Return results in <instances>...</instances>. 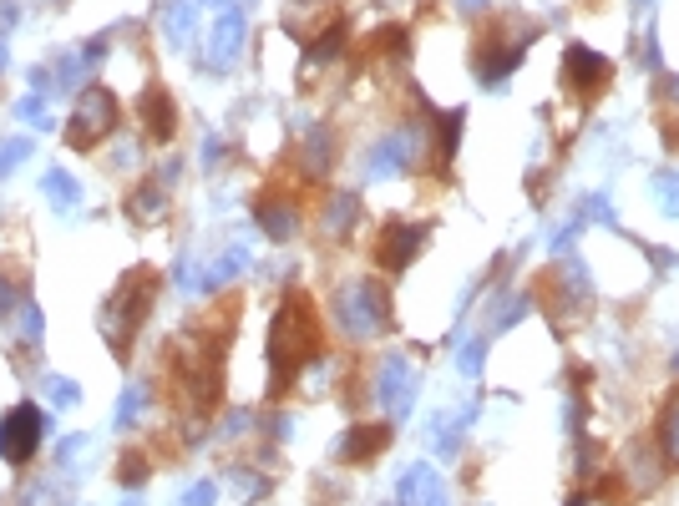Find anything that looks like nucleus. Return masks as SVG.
<instances>
[{
	"mask_svg": "<svg viewBox=\"0 0 679 506\" xmlns=\"http://www.w3.org/2000/svg\"><path fill=\"white\" fill-rule=\"evenodd\" d=\"M401 506H446L436 471H426V466H411V471L401 476Z\"/></svg>",
	"mask_w": 679,
	"mask_h": 506,
	"instance_id": "obj_11",
	"label": "nucleus"
},
{
	"mask_svg": "<svg viewBox=\"0 0 679 506\" xmlns=\"http://www.w3.org/2000/svg\"><path fill=\"white\" fill-rule=\"evenodd\" d=\"M117 481H122L127 491L147 481V461H142V451H122V466H117Z\"/></svg>",
	"mask_w": 679,
	"mask_h": 506,
	"instance_id": "obj_21",
	"label": "nucleus"
},
{
	"mask_svg": "<svg viewBox=\"0 0 679 506\" xmlns=\"http://www.w3.org/2000/svg\"><path fill=\"white\" fill-rule=\"evenodd\" d=\"M112 127H117V97H112L107 87H82L77 112H71V122H66V142L87 152V147H97Z\"/></svg>",
	"mask_w": 679,
	"mask_h": 506,
	"instance_id": "obj_3",
	"label": "nucleus"
},
{
	"mask_svg": "<svg viewBox=\"0 0 679 506\" xmlns=\"http://www.w3.org/2000/svg\"><path fill=\"white\" fill-rule=\"evenodd\" d=\"M26 157H31V142H26V137H11L6 147H0V178H6L16 162H26Z\"/></svg>",
	"mask_w": 679,
	"mask_h": 506,
	"instance_id": "obj_25",
	"label": "nucleus"
},
{
	"mask_svg": "<svg viewBox=\"0 0 679 506\" xmlns=\"http://www.w3.org/2000/svg\"><path fill=\"white\" fill-rule=\"evenodd\" d=\"M386 441H391L386 426H355V431L340 441V456H345V461H370V456L386 451Z\"/></svg>",
	"mask_w": 679,
	"mask_h": 506,
	"instance_id": "obj_12",
	"label": "nucleus"
},
{
	"mask_svg": "<svg viewBox=\"0 0 679 506\" xmlns=\"http://www.w3.org/2000/svg\"><path fill=\"white\" fill-rule=\"evenodd\" d=\"M137 112H142V127H147V137H153V142H168L178 132V107H173V97L163 87H147Z\"/></svg>",
	"mask_w": 679,
	"mask_h": 506,
	"instance_id": "obj_8",
	"label": "nucleus"
},
{
	"mask_svg": "<svg viewBox=\"0 0 679 506\" xmlns=\"http://www.w3.org/2000/svg\"><path fill=\"white\" fill-rule=\"evenodd\" d=\"M16 304H21L16 284H11V279H0V314H16Z\"/></svg>",
	"mask_w": 679,
	"mask_h": 506,
	"instance_id": "obj_28",
	"label": "nucleus"
},
{
	"mask_svg": "<svg viewBox=\"0 0 679 506\" xmlns=\"http://www.w3.org/2000/svg\"><path fill=\"white\" fill-rule=\"evenodd\" d=\"M421 243H426V228H416V223H386L381 238H375V264L391 269V274H401V269L416 259V253H421Z\"/></svg>",
	"mask_w": 679,
	"mask_h": 506,
	"instance_id": "obj_6",
	"label": "nucleus"
},
{
	"mask_svg": "<svg viewBox=\"0 0 679 506\" xmlns=\"http://www.w3.org/2000/svg\"><path fill=\"white\" fill-rule=\"evenodd\" d=\"M462 127H467V112H441V122H436V132H441V167L451 162V152H457V142H462Z\"/></svg>",
	"mask_w": 679,
	"mask_h": 506,
	"instance_id": "obj_18",
	"label": "nucleus"
},
{
	"mask_svg": "<svg viewBox=\"0 0 679 506\" xmlns=\"http://www.w3.org/2000/svg\"><path fill=\"white\" fill-rule=\"evenodd\" d=\"M244 46V11H218L213 26V66H229Z\"/></svg>",
	"mask_w": 679,
	"mask_h": 506,
	"instance_id": "obj_10",
	"label": "nucleus"
},
{
	"mask_svg": "<svg viewBox=\"0 0 679 506\" xmlns=\"http://www.w3.org/2000/svg\"><path fill=\"white\" fill-rule=\"evenodd\" d=\"M153 289H158V279L147 274V269H137V274H127L117 284V294H107V304H102V334H107V345H112L117 360H127V340L137 334V324L147 319V309H153Z\"/></svg>",
	"mask_w": 679,
	"mask_h": 506,
	"instance_id": "obj_2",
	"label": "nucleus"
},
{
	"mask_svg": "<svg viewBox=\"0 0 679 506\" xmlns=\"http://www.w3.org/2000/svg\"><path fill=\"white\" fill-rule=\"evenodd\" d=\"M340 46H345V21H335V26H330L320 41H310V61H330Z\"/></svg>",
	"mask_w": 679,
	"mask_h": 506,
	"instance_id": "obj_20",
	"label": "nucleus"
},
{
	"mask_svg": "<svg viewBox=\"0 0 679 506\" xmlns=\"http://www.w3.org/2000/svg\"><path fill=\"white\" fill-rule=\"evenodd\" d=\"M183 506H213V486H208V481H198V486L183 496Z\"/></svg>",
	"mask_w": 679,
	"mask_h": 506,
	"instance_id": "obj_29",
	"label": "nucleus"
},
{
	"mask_svg": "<svg viewBox=\"0 0 679 506\" xmlns=\"http://www.w3.org/2000/svg\"><path fill=\"white\" fill-rule=\"evenodd\" d=\"M82 446H87V436H66L61 441V461H71V451H82Z\"/></svg>",
	"mask_w": 679,
	"mask_h": 506,
	"instance_id": "obj_30",
	"label": "nucleus"
},
{
	"mask_svg": "<svg viewBox=\"0 0 679 506\" xmlns=\"http://www.w3.org/2000/svg\"><path fill=\"white\" fill-rule=\"evenodd\" d=\"M350 223H355V198L345 193V198H335V203H330L325 228H330V233H350Z\"/></svg>",
	"mask_w": 679,
	"mask_h": 506,
	"instance_id": "obj_22",
	"label": "nucleus"
},
{
	"mask_svg": "<svg viewBox=\"0 0 679 506\" xmlns=\"http://www.w3.org/2000/svg\"><path fill=\"white\" fill-rule=\"evenodd\" d=\"M406 46H411L406 26H386V31H375V51H386V56H406Z\"/></svg>",
	"mask_w": 679,
	"mask_h": 506,
	"instance_id": "obj_23",
	"label": "nucleus"
},
{
	"mask_svg": "<svg viewBox=\"0 0 679 506\" xmlns=\"http://www.w3.org/2000/svg\"><path fill=\"white\" fill-rule=\"evenodd\" d=\"M254 223H259L274 243H284V238L294 233V223H299V218H294V208H289L284 198H264V203L254 208Z\"/></svg>",
	"mask_w": 679,
	"mask_h": 506,
	"instance_id": "obj_13",
	"label": "nucleus"
},
{
	"mask_svg": "<svg viewBox=\"0 0 679 506\" xmlns=\"http://www.w3.org/2000/svg\"><path fill=\"white\" fill-rule=\"evenodd\" d=\"M340 324L355 334V340H365V334H375L386 324V314H391V304H386V289H375V284H355V289H345L340 294Z\"/></svg>",
	"mask_w": 679,
	"mask_h": 506,
	"instance_id": "obj_5",
	"label": "nucleus"
},
{
	"mask_svg": "<svg viewBox=\"0 0 679 506\" xmlns=\"http://www.w3.org/2000/svg\"><path fill=\"white\" fill-rule=\"evenodd\" d=\"M659 451L679 466V395L669 400V410L659 415Z\"/></svg>",
	"mask_w": 679,
	"mask_h": 506,
	"instance_id": "obj_17",
	"label": "nucleus"
},
{
	"mask_svg": "<svg viewBox=\"0 0 679 506\" xmlns=\"http://www.w3.org/2000/svg\"><path fill=\"white\" fill-rule=\"evenodd\" d=\"M41 97H46V92H36V97H21V102H16V117H21V122H36V117H41Z\"/></svg>",
	"mask_w": 679,
	"mask_h": 506,
	"instance_id": "obj_27",
	"label": "nucleus"
},
{
	"mask_svg": "<svg viewBox=\"0 0 679 506\" xmlns=\"http://www.w3.org/2000/svg\"><path fill=\"white\" fill-rule=\"evenodd\" d=\"M46 198L56 203V208H77V198H82V188H77V178H71V173H61V167H51V173H46Z\"/></svg>",
	"mask_w": 679,
	"mask_h": 506,
	"instance_id": "obj_15",
	"label": "nucleus"
},
{
	"mask_svg": "<svg viewBox=\"0 0 679 506\" xmlns=\"http://www.w3.org/2000/svg\"><path fill=\"white\" fill-rule=\"evenodd\" d=\"M163 26H168V41H188L193 36V0H168V16H163Z\"/></svg>",
	"mask_w": 679,
	"mask_h": 506,
	"instance_id": "obj_16",
	"label": "nucleus"
},
{
	"mask_svg": "<svg viewBox=\"0 0 679 506\" xmlns=\"http://www.w3.org/2000/svg\"><path fill=\"white\" fill-rule=\"evenodd\" d=\"M41 436H46V415H41V405L26 400V405L6 410V420H0V456L11 466H26L41 451Z\"/></svg>",
	"mask_w": 679,
	"mask_h": 506,
	"instance_id": "obj_4",
	"label": "nucleus"
},
{
	"mask_svg": "<svg viewBox=\"0 0 679 506\" xmlns=\"http://www.w3.org/2000/svg\"><path fill=\"white\" fill-rule=\"evenodd\" d=\"M46 395H51V400H56L61 410H71V405H77V400H82V390H77V385H71L66 375H46Z\"/></svg>",
	"mask_w": 679,
	"mask_h": 506,
	"instance_id": "obj_24",
	"label": "nucleus"
},
{
	"mask_svg": "<svg viewBox=\"0 0 679 506\" xmlns=\"http://www.w3.org/2000/svg\"><path fill=\"white\" fill-rule=\"evenodd\" d=\"M16 319H21V340H26V345H41V334H46V319H41L36 299H21V304H16Z\"/></svg>",
	"mask_w": 679,
	"mask_h": 506,
	"instance_id": "obj_19",
	"label": "nucleus"
},
{
	"mask_svg": "<svg viewBox=\"0 0 679 506\" xmlns=\"http://www.w3.org/2000/svg\"><path fill=\"white\" fill-rule=\"evenodd\" d=\"M0 71H6V36H0Z\"/></svg>",
	"mask_w": 679,
	"mask_h": 506,
	"instance_id": "obj_31",
	"label": "nucleus"
},
{
	"mask_svg": "<svg viewBox=\"0 0 679 506\" xmlns=\"http://www.w3.org/2000/svg\"><path fill=\"white\" fill-rule=\"evenodd\" d=\"M411 385H416V375L406 370V360H386L381 380H375V395H381V405L391 415H406L411 410Z\"/></svg>",
	"mask_w": 679,
	"mask_h": 506,
	"instance_id": "obj_9",
	"label": "nucleus"
},
{
	"mask_svg": "<svg viewBox=\"0 0 679 506\" xmlns=\"http://www.w3.org/2000/svg\"><path fill=\"white\" fill-rule=\"evenodd\" d=\"M142 405H147V390H142V385H137V390H127V395H122V405H117V426H132Z\"/></svg>",
	"mask_w": 679,
	"mask_h": 506,
	"instance_id": "obj_26",
	"label": "nucleus"
},
{
	"mask_svg": "<svg viewBox=\"0 0 679 506\" xmlns=\"http://www.w3.org/2000/svg\"><path fill=\"white\" fill-rule=\"evenodd\" d=\"M127 213H132L137 223H158V218L168 213V188H163V183H142V188L127 198Z\"/></svg>",
	"mask_w": 679,
	"mask_h": 506,
	"instance_id": "obj_14",
	"label": "nucleus"
},
{
	"mask_svg": "<svg viewBox=\"0 0 679 506\" xmlns=\"http://www.w3.org/2000/svg\"><path fill=\"white\" fill-rule=\"evenodd\" d=\"M563 71H568V81H573V87H583V92H598V87H609V76H614V66L603 61L593 46H583V41H573V46H568V56H563Z\"/></svg>",
	"mask_w": 679,
	"mask_h": 506,
	"instance_id": "obj_7",
	"label": "nucleus"
},
{
	"mask_svg": "<svg viewBox=\"0 0 679 506\" xmlns=\"http://www.w3.org/2000/svg\"><path fill=\"white\" fill-rule=\"evenodd\" d=\"M320 350V324H315V309L289 294L274 319H269V340H264V355H269V395H284L294 385V375L310 365V355Z\"/></svg>",
	"mask_w": 679,
	"mask_h": 506,
	"instance_id": "obj_1",
	"label": "nucleus"
}]
</instances>
